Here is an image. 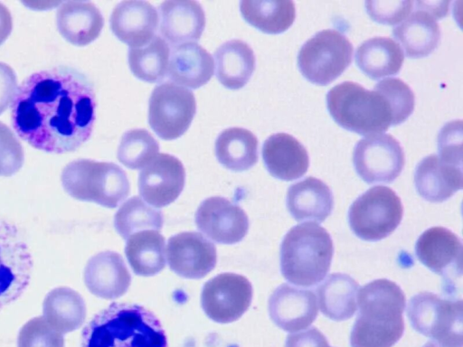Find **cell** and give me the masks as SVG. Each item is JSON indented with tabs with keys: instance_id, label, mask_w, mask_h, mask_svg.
I'll return each mask as SVG.
<instances>
[{
	"instance_id": "4dcf8cb0",
	"label": "cell",
	"mask_w": 463,
	"mask_h": 347,
	"mask_svg": "<svg viewBox=\"0 0 463 347\" xmlns=\"http://www.w3.org/2000/svg\"><path fill=\"white\" fill-rule=\"evenodd\" d=\"M43 314L51 326L61 333H67L82 325L86 317V305L78 292L67 286H60L46 295Z\"/></svg>"
},
{
	"instance_id": "f35d334b",
	"label": "cell",
	"mask_w": 463,
	"mask_h": 347,
	"mask_svg": "<svg viewBox=\"0 0 463 347\" xmlns=\"http://www.w3.org/2000/svg\"><path fill=\"white\" fill-rule=\"evenodd\" d=\"M17 347H64L62 333L51 326L44 317L29 320L20 330Z\"/></svg>"
},
{
	"instance_id": "9c48e42d",
	"label": "cell",
	"mask_w": 463,
	"mask_h": 347,
	"mask_svg": "<svg viewBox=\"0 0 463 347\" xmlns=\"http://www.w3.org/2000/svg\"><path fill=\"white\" fill-rule=\"evenodd\" d=\"M354 47L349 39L335 29H325L300 48L298 65L302 75L318 85H327L351 64Z\"/></svg>"
},
{
	"instance_id": "ee69618b",
	"label": "cell",
	"mask_w": 463,
	"mask_h": 347,
	"mask_svg": "<svg viewBox=\"0 0 463 347\" xmlns=\"http://www.w3.org/2000/svg\"><path fill=\"white\" fill-rule=\"evenodd\" d=\"M285 347H331L326 336L316 327L288 334Z\"/></svg>"
},
{
	"instance_id": "9a60e30c",
	"label": "cell",
	"mask_w": 463,
	"mask_h": 347,
	"mask_svg": "<svg viewBox=\"0 0 463 347\" xmlns=\"http://www.w3.org/2000/svg\"><path fill=\"white\" fill-rule=\"evenodd\" d=\"M185 171L174 155L158 154L138 174V192L149 204L161 208L172 203L184 186Z\"/></svg>"
},
{
	"instance_id": "7dc6e473",
	"label": "cell",
	"mask_w": 463,
	"mask_h": 347,
	"mask_svg": "<svg viewBox=\"0 0 463 347\" xmlns=\"http://www.w3.org/2000/svg\"><path fill=\"white\" fill-rule=\"evenodd\" d=\"M422 347H442V346L434 341H430V342H426Z\"/></svg>"
},
{
	"instance_id": "5b68a950",
	"label": "cell",
	"mask_w": 463,
	"mask_h": 347,
	"mask_svg": "<svg viewBox=\"0 0 463 347\" xmlns=\"http://www.w3.org/2000/svg\"><path fill=\"white\" fill-rule=\"evenodd\" d=\"M326 104L338 125L360 135L380 134L392 126V112L386 98L357 82L334 86L327 92Z\"/></svg>"
},
{
	"instance_id": "f546056e",
	"label": "cell",
	"mask_w": 463,
	"mask_h": 347,
	"mask_svg": "<svg viewBox=\"0 0 463 347\" xmlns=\"http://www.w3.org/2000/svg\"><path fill=\"white\" fill-rule=\"evenodd\" d=\"M359 284L344 273H332L317 288L322 314L334 321L350 319L356 312Z\"/></svg>"
},
{
	"instance_id": "ba28073f",
	"label": "cell",
	"mask_w": 463,
	"mask_h": 347,
	"mask_svg": "<svg viewBox=\"0 0 463 347\" xmlns=\"http://www.w3.org/2000/svg\"><path fill=\"white\" fill-rule=\"evenodd\" d=\"M403 215L401 198L391 188L376 185L360 195L350 206L348 221L361 239L387 238L400 225Z\"/></svg>"
},
{
	"instance_id": "52a82bcc",
	"label": "cell",
	"mask_w": 463,
	"mask_h": 347,
	"mask_svg": "<svg viewBox=\"0 0 463 347\" xmlns=\"http://www.w3.org/2000/svg\"><path fill=\"white\" fill-rule=\"evenodd\" d=\"M462 312L461 299L424 291L410 299L407 315L415 331L442 347H462Z\"/></svg>"
},
{
	"instance_id": "d6a6232c",
	"label": "cell",
	"mask_w": 463,
	"mask_h": 347,
	"mask_svg": "<svg viewBox=\"0 0 463 347\" xmlns=\"http://www.w3.org/2000/svg\"><path fill=\"white\" fill-rule=\"evenodd\" d=\"M125 253L135 274L154 276L165 266V238L156 230L136 232L128 239Z\"/></svg>"
},
{
	"instance_id": "d4e9b609",
	"label": "cell",
	"mask_w": 463,
	"mask_h": 347,
	"mask_svg": "<svg viewBox=\"0 0 463 347\" xmlns=\"http://www.w3.org/2000/svg\"><path fill=\"white\" fill-rule=\"evenodd\" d=\"M56 25L69 42L84 46L99 37L104 19L92 2L67 1L57 10Z\"/></svg>"
},
{
	"instance_id": "7c38bea8",
	"label": "cell",
	"mask_w": 463,
	"mask_h": 347,
	"mask_svg": "<svg viewBox=\"0 0 463 347\" xmlns=\"http://www.w3.org/2000/svg\"><path fill=\"white\" fill-rule=\"evenodd\" d=\"M353 164L358 175L366 183H389L401 174L405 155L401 144L393 136L373 134L356 143Z\"/></svg>"
},
{
	"instance_id": "bcb514c9",
	"label": "cell",
	"mask_w": 463,
	"mask_h": 347,
	"mask_svg": "<svg viewBox=\"0 0 463 347\" xmlns=\"http://www.w3.org/2000/svg\"><path fill=\"white\" fill-rule=\"evenodd\" d=\"M12 28L11 13L5 5L0 3V45L8 38Z\"/></svg>"
},
{
	"instance_id": "74e56055",
	"label": "cell",
	"mask_w": 463,
	"mask_h": 347,
	"mask_svg": "<svg viewBox=\"0 0 463 347\" xmlns=\"http://www.w3.org/2000/svg\"><path fill=\"white\" fill-rule=\"evenodd\" d=\"M389 102L392 112V126L404 122L413 112L415 96L407 83L399 78H387L373 86Z\"/></svg>"
},
{
	"instance_id": "44dd1931",
	"label": "cell",
	"mask_w": 463,
	"mask_h": 347,
	"mask_svg": "<svg viewBox=\"0 0 463 347\" xmlns=\"http://www.w3.org/2000/svg\"><path fill=\"white\" fill-rule=\"evenodd\" d=\"M414 183L424 200L442 202L462 189V166L449 163L438 155H430L417 164Z\"/></svg>"
},
{
	"instance_id": "4fadbf2b",
	"label": "cell",
	"mask_w": 463,
	"mask_h": 347,
	"mask_svg": "<svg viewBox=\"0 0 463 347\" xmlns=\"http://www.w3.org/2000/svg\"><path fill=\"white\" fill-rule=\"evenodd\" d=\"M252 286L245 277L222 273L208 280L201 295L202 307L206 315L221 324L238 320L249 308Z\"/></svg>"
},
{
	"instance_id": "ac0fdd59",
	"label": "cell",
	"mask_w": 463,
	"mask_h": 347,
	"mask_svg": "<svg viewBox=\"0 0 463 347\" xmlns=\"http://www.w3.org/2000/svg\"><path fill=\"white\" fill-rule=\"evenodd\" d=\"M314 292L282 284L269 299V314L272 322L287 332L307 328L317 316Z\"/></svg>"
},
{
	"instance_id": "603a6c76",
	"label": "cell",
	"mask_w": 463,
	"mask_h": 347,
	"mask_svg": "<svg viewBox=\"0 0 463 347\" xmlns=\"http://www.w3.org/2000/svg\"><path fill=\"white\" fill-rule=\"evenodd\" d=\"M262 157L269 173L283 181L300 178L309 166L307 149L297 138L287 133L269 136L263 144Z\"/></svg>"
},
{
	"instance_id": "3957f363",
	"label": "cell",
	"mask_w": 463,
	"mask_h": 347,
	"mask_svg": "<svg viewBox=\"0 0 463 347\" xmlns=\"http://www.w3.org/2000/svg\"><path fill=\"white\" fill-rule=\"evenodd\" d=\"M81 347H168L158 318L143 305L112 303L84 327Z\"/></svg>"
},
{
	"instance_id": "8992f818",
	"label": "cell",
	"mask_w": 463,
	"mask_h": 347,
	"mask_svg": "<svg viewBox=\"0 0 463 347\" xmlns=\"http://www.w3.org/2000/svg\"><path fill=\"white\" fill-rule=\"evenodd\" d=\"M61 181L65 192L74 199L116 208L129 194L126 172L118 164L79 159L62 170Z\"/></svg>"
},
{
	"instance_id": "8fae6325",
	"label": "cell",
	"mask_w": 463,
	"mask_h": 347,
	"mask_svg": "<svg viewBox=\"0 0 463 347\" xmlns=\"http://www.w3.org/2000/svg\"><path fill=\"white\" fill-rule=\"evenodd\" d=\"M33 272L30 249L15 225L0 218V308L24 292Z\"/></svg>"
},
{
	"instance_id": "30bf717a",
	"label": "cell",
	"mask_w": 463,
	"mask_h": 347,
	"mask_svg": "<svg viewBox=\"0 0 463 347\" xmlns=\"http://www.w3.org/2000/svg\"><path fill=\"white\" fill-rule=\"evenodd\" d=\"M196 112V101L192 91L165 82L156 86L150 96L148 121L154 132L162 139L181 136L190 127Z\"/></svg>"
},
{
	"instance_id": "cb8c5ba5",
	"label": "cell",
	"mask_w": 463,
	"mask_h": 347,
	"mask_svg": "<svg viewBox=\"0 0 463 347\" xmlns=\"http://www.w3.org/2000/svg\"><path fill=\"white\" fill-rule=\"evenodd\" d=\"M286 202L296 220L323 222L332 212L334 197L327 184L308 176L288 187Z\"/></svg>"
},
{
	"instance_id": "f1b7e54d",
	"label": "cell",
	"mask_w": 463,
	"mask_h": 347,
	"mask_svg": "<svg viewBox=\"0 0 463 347\" xmlns=\"http://www.w3.org/2000/svg\"><path fill=\"white\" fill-rule=\"evenodd\" d=\"M214 60L218 80L232 89L245 86L255 70L256 59L252 49L239 39L230 40L219 46Z\"/></svg>"
},
{
	"instance_id": "ab89813d",
	"label": "cell",
	"mask_w": 463,
	"mask_h": 347,
	"mask_svg": "<svg viewBox=\"0 0 463 347\" xmlns=\"http://www.w3.org/2000/svg\"><path fill=\"white\" fill-rule=\"evenodd\" d=\"M24 150L13 131L0 121V176H11L23 166Z\"/></svg>"
},
{
	"instance_id": "484cf974",
	"label": "cell",
	"mask_w": 463,
	"mask_h": 347,
	"mask_svg": "<svg viewBox=\"0 0 463 347\" xmlns=\"http://www.w3.org/2000/svg\"><path fill=\"white\" fill-rule=\"evenodd\" d=\"M213 71V59L200 44L187 42L172 49L167 73L175 83L197 89L210 80Z\"/></svg>"
},
{
	"instance_id": "83f0119b",
	"label": "cell",
	"mask_w": 463,
	"mask_h": 347,
	"mask_svg": "<svg viewBox=\"0 0 463 347\" xmlns=\"http://www.w3.org/2000/svg\"><path fill=\"white\" fill-rule=\"evenodd\" d=\"M392 34L411 58H422L430 54L440 40L437 19L421 9H415L401 24L395 26Z\"/></svg>"
},
{
	"instance_id": "7bdbcfd3",
	"label": "cell",
	"mask_w": 463,
	"mask_h": 347,
	"mask_svg": "<svg viewBox=\"0 0 463 347\" xmlns=\"http://www.w3.org/2000/svg\"><path fill=\"white\" fill-rule=\"evenodd\" d=\"M17 89V78L14 70L0 61V114L13 102Z\"/></svg>"
},
{
	"instance_id": "277c9868",
	"label": "cell",
	"mask_w": 463,
	"mask_h": 347,
	"mask_svg": "<svg viewBox=\"0 0 463 347\" xmlns=\"http://www.w3.org/2000/svg\"><path fill=\"white\" fill-rule=\"evenodd\" d=\"M334 253L333 240L317 223L292 227L280 245V271L288 282L312 286L327 275Z\"/></svg>"
},
{
	"instance_id": "e575fe53",
	"label": "cell",
	"mask_w": 463,
	"mask_h": 347,
	"mask_svg": "<svg viewBox=\"0 0 463 347\" xmlns=\"http://www.w3.org/2000/svg\"><path fill=\"white\" fill-rule=\"evenodd\" d=\"M169 46L160 36L154 38L146 45L130 48L128 64L132 73L146 82H157L167 72Z\"/></svg>"
},
{
	"instance_id": "1f68e13d",
	"label": "cell",
	"mask_w": 463,
	"mask_h": 347,
	"mask_svg": "<svg viewBox=\"0 0 463 347\" xmlns=\"http://www.w3.org/2000/svg\"><path fill=\"white\" fill-rule=\"evenodd\" d=\"M215 155L225 168L235 172L246 171L258 161V139L248 129L227 128L215 141Z\"/></svg>"
},
{
	"instance_id": "2e32d148",
	"label": "cell",
	"mask_w": 463,
	"mask_h": 347,
	"mask_svg": "<svg viewBox=\"0 0 463 347\" xmlns=\"http://www.w3.org/2000/svg\"><path fill=\"white\" fill-rule=\"evenodd\" d=\"M166 258L178 276L198 279L210 273L217 262L215 246L198 232H181L168 240Z\"/></svg>"
},
{
	"instance_id": "8d00e7d4",
	"label": "cell",
	"mask_w": 463,
	"mask_h": 347,
	"mask_svg": "<svg viewBox=\"0 0 463 347\" xmlns=\"http://www.w3.org/2000/svg\"><path fill=\"white\" fill-rule=\"evenodd\" d=\"M159 152L157 140L146 129L125 132L118 147V161L130 169H140L152 161Z\"/></svg>"
},
{
	"instance_id": "b9f144b4",
	"label": "cell",
	"mask_w": 463,
	"mask_h": 347,
	"mask_svg": "<svg viewBox=\"0 0 463 347\" xmlns=\"http://www.w3.org/2000/svg\"><path fill=\"white\" fill-rule=\"evenodd\" d=\"M412 5V1L369 0L365 2L369 16L375 22L385 24H396L407 18Z\"/></svg>"
},
{
	"instance_id": "4316f807",
	"label": "cell",
	"mask_w": 463,
	"mask_h": 347,
	"mask_svg": "<svg viewBox=\"0 0 463 347\" xmlns=\"http://www.w3.org/2000/svg\"><path fill=\"white\" fill-rule=\"evenodd\" d=\"M354 57L359 69L373 80L397 74L404 61L400 44L383 36L364 41L356 48Z\"/></svg>"
},
{
	"instance_id": "ffe728a7",
	"label": "cell",
	"mask_w": 463,
	"mask_h": 347,
	"mask_svg": "<svg viewBox=\"0 0 463 347\" xmlns=\"http://www.w3.org/2000/svg\"><path fill=\"white\" fill-rule=\"evenodd\" d=\"M160 33L173 45L200 39L205 27L202 5L194 0H168L159 5Z\"/></svg>"
},
{
	"instance_id": "60d3db41",
	"label": "cell",
	"mask_w": 463,
	"mask_h": 347,
	"mask_svg": "<svg viewBox=\"0 0 463 347\" xmlns=\"http://www.w3.org/2000/svg\"><path fill=\"white\" fill-rule=\"evenodd\" d=\"M439 156L462 166V120L448 122L438 136Z\"/></svg>"
},
{
	"instance_id": "d6986e66",
	"label": "cell",
	"mask_w": 463,
	"mask_h": 347,
	"mask_svg": "<svg viewBox=\"0 0 463 347\" xmlns=\"http://www.w3.org/2000/svg\"><path fill=\"white\" fill-rule=\"evenodd\" d=\"M158 23L155 6L149 2L137 0L118 3L109 18L113 33L130 48L148 43L155 36Z\"/></svg>"
},
{
	"instance_id": "6da1fadb",
	"label": "cell",
	"mask_w": 463,
	"mask_h": 347,
	"mask_svg": "<svg viewBox=\"0 0 463 347\" xmlns=\"http://www.w3.org/2000/svg\"><path fill=\"white\" fill-rule=\"evenodd\" d=\"M92 83L80 71L59 66L36 71L17 89L12 126L36 149L62 154L90 136L96 119Z\"/></svg>"
},
{
	"instance_id": "e0dca14e",
	"label": "cell",
	"mask_w": 463,
	"mask_h": 347,
	"mask_svg": "<svg viewBox=\"0 0 463 347\" xmlns=\"http://www.w3.org/2000/svg\"><path fill=\"white\" fill-rule=\"evenodd\" d=\"M419 260L432 272L451 280L461 277L463 247L460 239L444 227H431L418 239Z\"/></svg>"
},
{
	"instance_id": "836d02e7",
	"label": "cell",
	"mask_w": 463,
	"mask_h": 347,
	"mask_svg": "<svg viewBox=\"0 0 463 347\" xmlns=\"http://www.w3.org/2000/svg\"><path fill=\"white\" fill-rule=\"evenodd\" d=\"M240 9L249 23L267 33L285 32L296 18L295 3L290 0H243Z\"/></svg>"
},
{
	"instance_id": "7a4b0ae2",
	"label": "cell",
	"mask_w": 463,
	"mask_h": 347,
	"mask_svg": "<svg viewBox=\"0 0 463 347\" xmlns=\"http://www.w3.org/2000/svg\"><path fill=\"white\" fill-rule=\"evenodd\" d=\"M359 314L354 323L352 347H392L404 332L406 298L393 281L380 278L365 284L358 293Z\"/></svg>"
},
{
	"instance_id": "f6af8a7d",
	"label": "cell",
	"mask_w": 463,
	"mask_h": 347,
	"mask_svg": "<svg viewBox=\"0 0 463 347\" xmlns=\"http://www.w3.org/2000/svg\"><path fill=\"white\" fill-rule=\"evenodd\" d=\"M415 9L425 10L436 19L443 18L449 12V1H416Z\"/></svg>"
},
{
	"instance_id": "d590c367",
	"label": "cell",
	"mask_w": 463,
	"mask_h": 347,
	"mask_svg": "<svg viewBox=\"0 0 463 347\" xmlns=\"http://www.w3.org/2000/svg\"><path fill=\"white\" fill-rule=\"evenodd\" d=\"M163 214L134 196L123 202L115 214L114 226L124 239L142 230H160L163 226Z\"/></svg>"
},
{
	"instance_id": "7402d4cb",
	"label": "cell",
	"mask_w": 463,
	"mask_h": 347,
	"mask_svg": "<svg viewBox=\"0 0 463 347\" xmlns=\"http://www.w3.org/2000/svg\"><path fill=\"white\" fill-rule=\"evenodd\" d=\"M84 283L94 295L116 299L128 291L131 276L122 257L107 250L89 259L84 268Z\"/></svg>"
},
{
	"instance_id": "5bb4252c",
	"label": "cell",
	"mask_w": 463,
	"mask_h": 347,
	"mask_svg": "<svg viewBox=\"0 0 463 347\" xmlns=\"http://www.w3.org/2000/svg\"><path fill=\"white\" fill-rule=\"evenodd\" d=\"M196 227L220 244L241 241L249 230L246 212L226 198L214 196L204 200L195 212Z\"/></svg>"
}]
</instances>
